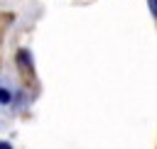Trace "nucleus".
Wrapping results in <instances>:
<instances>
[{"instance_id":"f03ea898","label":"nucleus","mask_w":157,"mask_h":149,"mask_svg":"<svg viewBox=\"0 0 157 149\" xmlns=\"http://www.w3.org/2000/svg\"><path fill=\"white\" fill-rule=\"evenodd\" d=\"M0 149H12V147H10L7 142H0Z\"/></svg>"},{"instance_id":"f257e3e1","label":"nucleus","mask_w":157,"mask_h":149,"mask_svg":"<svg viewBox=\"0 0 157 149\" xmlns=\"http://www.w3.org/2000/svg\"><path fill=\"white\" fill-rule=\"evenodd\" d=\"M0 103H10V93L0 88Z\"/></svg>"}]
</instances>
